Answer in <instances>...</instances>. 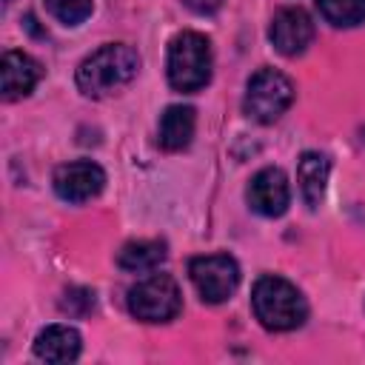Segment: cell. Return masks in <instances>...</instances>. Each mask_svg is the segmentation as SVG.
<instances>
[{
    "instance_id": "3957f363",
    "label": "cell",
    "mask_w": 365,
    "mask_h": 365,
    "mask_svg": "<svg viewBox=\"0 0 365 365\" xmlns=\"http://www.w3.org/2000/svg\"><path fill=\"white\" fill-rule=\"evenodd\" d=\"M168 83L177 91H200L211 80V43L200 31H180L168 46Z\"/></svg>"
},
{
    "instance_id": "9c48e42d",
    "label": "cell",
    "mask_w": 365,
    "mask_h": 365,
    "mask_svg": "<svg viewBox=\"0 0 365 365\" xmlns=\"http://www.w3.org/2000/svg\"><path fill=\"white\" fill-rule=\"evenodd\" d=\"M248 205L262 214V217H279L285 214L288 202H291V188H288V177L279 168H262L251 177L248 182Z\"/></svg>"
},
{
    "instance_id": "e0dca14e",
    "label": "cell",
    "mask_w": 365,
    "mask_h": 365,
    "mask_svg": "<svg viewBox=\"0 0 365 365\" xmlns=\"http://www.w3.org/2000/svg\"><path fill=\"white\" fill-rule=\"evenodd\" d=\"M60 308L71 317H86L94 311V291L88 288H68L60 299Z\"/></svg>"
},
{
    "instance_id": "7c38bea8",
    "label": "cell",
    "mask_w": 365,
    "mask_h": 365,
    "mask_svg": "<svg viewBox=\"0 0 365 365\" xmlns=\"http://www.w3.org/2000/svg\"><path fill=\"white\" fill-rule=\"evenodd\" d=\"M328 174H331V163L325 154L317 151H305L299 157L297 165V182H299V194L305 200L308 208H317L325 197V185H328Z\"/></svg>"
},
{
    "instance_id": "30bf717a",
    "label": "cell",
    "mask_w": 365,
    "mask_h": 365,
    "mask_svg": "<svg viewBox=\"0 0 365 365\" xmlns=\"http://www.w3.org/2000/svg\"><path fill=\"white\" fill-rule=\"evenodd\" d=\"M0 77H3V100H20L37 86L40 63L26 51H6L0 60Z\"/></svg>"
},
{
    "instance_id": "ac0fdd59",
    "label": "cell",
    "mask_w": 365,
    "mask_h": 365,
    "mask_svg": "<svg viewBox=\"0 0 365 365\" xmlns=\"http://www.w3.org/2000/svg\"><path fill=\"white\" fill-rule=\"evenodd\" d=\"M191 11H197V14H214L220 6H222V0H182Z\"/></svg>"
},
{
    "instance_id": "2e32d148",
    "label": "cell",
    "mask_w": 365,
    "mask_h": 365,
    "mask_svg": "<svg viewBox=\"0 0 365 365\" xmlns=\"http://www.w3.org/2000/svg\"><path fill=\"white\" fill-rule=\"evenodd\" d=\"M43 3H46L48 14L66 26H80L94 9L91 0H43Z\"/></svg>"
},
{
    "instance_id": "277c9868",
    "label": "cell",
    "mask_w": 365,
    "mask_h": 365,
    "mask_svg": "<svg viewBox=\"0 0 365 365\" xmlns=\"http://www.w3.org/2000/svg\"><path fill=\"white\" fill-rule=\"evenodd\" d=\"M180 285L168 274H151L128 288V311L143 322H168L180 314Z\"/></svg>"
},
{
    "instance_id": "5b68a950",
    "label": "cell",
    "mask_w": 365,
    "mask_h": 365,
    "mask_svg": "<svg viewBox=\"0 0 365 365\" xmlns=\"http://www.w3.org/2000/svg\"><path fill=\"white\" fill-rule=\"evenodd\" d=\"M291 103H294L291 80L274 68H259L245 86L242 108L257 123H274L288 111Z\"/></svg>"
},
{
    "instance_id": "4fadbf2b",
    "label": "cell",
    "mask_w": 365,
    "mask_h": 365,
    "mask_svg": "<svg viewBox=\"0 0 365 365\" xmlns=\"http://www.w3.org/2000/svg\"><path fill=\"white\" fill-rule=\"evenodd\" d=\"M197 128V117L191 106H168L160 117V145L165 151H182L188 148Z\"/></svg>"
},
{
    "instance_id": "8fae6325",
    "label": "cell",
    "mask_w": 365,
    "mask_h": 365,
    "mask_svg": "<svg viewBox=\"0 0 365 365\" xmlns=\"http://www.w3.org/2000/svg\"><path fill=\"white\" fill-rule=\"evenodd\" d=\"M80 334L68 325H48L34 339V354L46 362H74L80 356Z\"/></svg>"
},
{
    "instance_id": "52a82bcc",
    "label": "cell",
    "mask_w": 365,
    "mask_h": 365,
    "mask_svg": "<svg viewBox=\"0 0 365 365\" xmlns=\"http://www.w3.org/2000/svg\"><path fill=\"white\" fill-rule=\"evenodd\" d=\"M106 185V171L91 160L66 163L54 171V191L66 202H88Z\"/></svg>"
},
{
    "instance_id": "ba28073f",
    "label": "cell",
    "mask_w": 365,
    "mask_h": 365,
    "mask_svg": "<svg viewBox=\"0 0 365 365\" xmlns=\"http://www.w3.org/2000/svg\"><path fill=\"white\" fill-rule=\"evenodd\" d=\"M268 37L274 43V48L285 57H297L302 54L311 40H314V23L302 9H279L271 20Z\"/></svg>"
},
{
    "instance_id": "5bb4252c",
    "label": "cell",
    "mask_w": 365,
    "mask_h": 365,
    "mask_svg": "<svg viewBox=\"0 0 365 365\" xmlns=\"http://www.w3.org/2000/svg\"><path fill=\"white\" fill-rule=\"evenodd\" d=\"M163 259H165V242H160V240H131L117 254V265L131 274L154 271Z\"/></svg>"
},
{
    "instance_id": "9a60e30c",
    "label": "cell",
    "mask_w": 365,
    "mask_h": 365,
    "mask_svg": "<svg viewBox=\"0 0 365 365\" xmlns=\"http://www.w3.org/2000/svg\"><path fill=\"white\" fill-rule=\"evenodd\" d=\"M319 14L331 26H359L365 23V0H317Z\"/></svg>"
},
{
    "instance_id": "8992f818",
    "label": "cell",
    "mask_w": 365,
    "mask_h": 365,
    "mask_svg": "<svg viewBox=\"0 0 365 365\" xmlns=\"http://www.w3.org/2000/svg\"><path fill=\"white\" fill-rule=\"evenodd\" d=\"M188 277L202 302H225L240 285V265L228 254H205L188 262Z\"/></svg>"
},
{
    "instance_id": "6da1fadb",
    "label": "cell",
    "mask_w": 365,
    "mask_h": 365,
    "mask_svg": "<svg viewBox=\"0 0 365 365\" xmlns=\"http://www.w3.org/2000/svg\"><path fill=\"white\" fill-rule=\"evenodd\" d=\"M140 68V54L125 43H108L88 54L77 68V88L86 97H106L131 83Z\"/></svg>"
},
{
    "instance_id": "7a4b0ae2",
    "label": "cell",
    "mask_w": 365,
    "mask_h": 365,
    "mask_svg": "<svg viewBox=\"0 0 365 365\" xmlns=\"http://www.w3.org/2000/svg\"><path fill=\"white\" fill-rule=\"evenodd\" d=\"M251 305L262 328L268 331H294L308 317V302L297 285L282 277H259L251 291Z\"/></svg>"
}]
</instances>
